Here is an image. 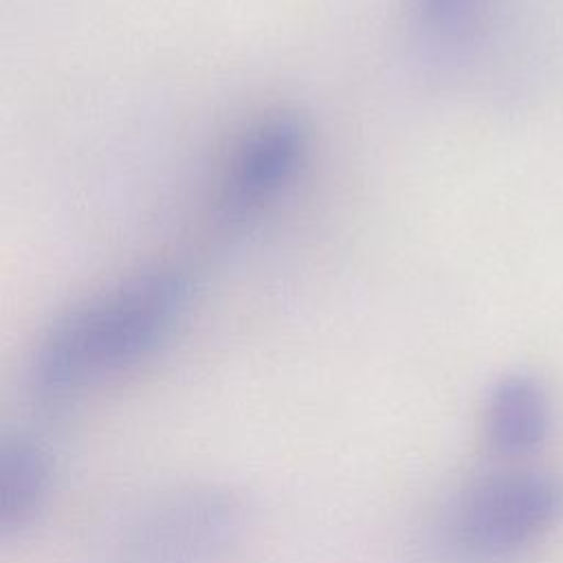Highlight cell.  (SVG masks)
Segmentation results:
<instances>
[{"label":"cell","mask_w":563,"mask_h":563,"mask_svg":"<svg viewBox=\"0 0 563 563\" xmlns=\"http://www.w3.org/2000/svg\"><path fill=\"white\" fill-rule=\"evenodd\" d=\"M55 466L44 444L15 435L0 446V532L26 530L46 508L53 493Z\"/></svg>","instance_id":"cell-6"},{"label":"cell","mask_w":563,"mask_h":563,"mask_svg":"<svg viewBox=\"0 0 563 563\" xmlns=\"http://www.w3.org/2000/svg\"><path fill=\"white\" fill-rule=\"evenodd\" d=\"M312 132L292 110L255 119L233 143L213 191L218 229L235 233L266 213L308 163Z\"/></svg>","instance_id":"cell-3"},{"label":"cell","mask_w":563,"mask_h":563,"mask_svg":"<svg viewBox=\"0 0 563 563\" xmlns=\"http://www.w3.org/2000/svg\"><path fill=\"white\" fill-rule=\"evenodd\" d=\"M418 37L444 55L471 51L490 20V0H407Z\"/></svg>","instance_id":"cell-7"},{"label":"cell","mask_w":563,"mask_h":563,"mask_svg":"<svg viewBox=\"0 0 563 563\" xmlns=\"http://www.w3.org/2000/svg\"><path fill=\"white\" fill-rule=\"evenodd\" d=\"M563 519V482L554 473L512 468L466 484L442 519L451 554L473 563L506 559Z\"/></svg>","instance_id":"cell-2"},{"label":"cell","mask_w":563,"mask_h":563,"mask_svg":"<svg viewBox=\"0 0 563 563\" xmlns=\"http://www.w3.org/2000/svg\"><path fill=\"white\" fill-rule=\"evenodd\" d=\"M242 528V506L227 490H178L152 501L123 526L112 563H220Z\"/></svg>","instance_id":"cell-4"},{"label":"cell","mask_w":563,"mask_h":563,"mask_svg":"<svg viewBox=\"0 0 563 563\" xmlns=\"http://www.w3.org/2000/svg\"><path fill=\"white\" fill-rule=\"evenodd\" d=\"M550 429V398L530 374H508L495 383L484 407L488 444L508 457L534 451Z\"/></svg>","instance_id":"cell-5"},{"label":"cell","mask_w":563,"mask_h":563,"mask_svg":"<svg viewBox=\"0 0 563 563\" xmlns=\"http://www.w3.org/2000/svg\"><path fill=\"white\" fill-rule=\"evenodd\" d=\"M194 292L185 266L154 264L66 308L44 330L31 358L35 402L64 409L154 356L183 323Z\"/></svg>","instance_id":"cell-1"}]
</instances>
